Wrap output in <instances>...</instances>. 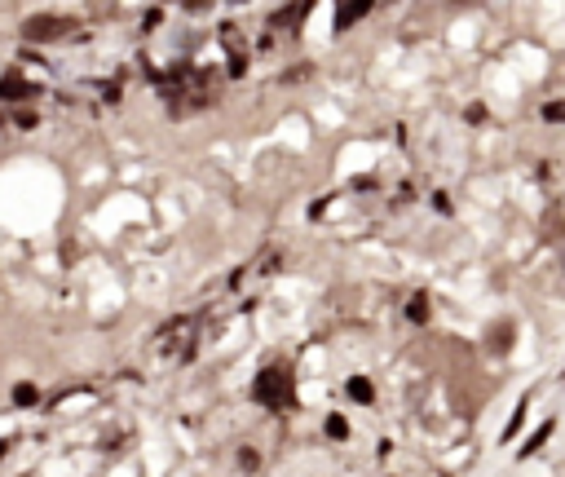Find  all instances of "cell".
<instances>
[{
    "label": "cell",
    "instance_id": "4",
    "mask_svg": "<svg viewBox=\"0 0 565 477\" xmlns=\"http://www.w3.org/2000/svg\"><path fill=\"white\" fill-rule=\"evenodd\" d=\"M345 393H349V398L358 402V407H371V402H376V389H371V380H367V376H349Z\"/></svg>",
    "mask_w": 565,
    "mask_h": 477
},
{
    "label": "cell",
    "instance_id": "2",
    "mask_svg": "<svg viewBox=\"0 0 565 477\" xmlns=\"http://www.w3.org/2000/svg\"><path fill=\"white\" fill-rule=\"evenodd\" d=\"M371 9H376L371 0H358V5H340V9H336V31H349L354 22H363V18L371 14Z\"/></svg>",
    "mask_w": 565,
    "mask_h": 477
},
{
    "label": "cell",
    "instance_id": "9",
    "mask_svg": "<svg viewBox=\"0 0 565 477\" xmlns=\"http://www.w3.org/2000/svg\"><path fill=\"white\" fill-rule=\"evenodd\" d=\"M544 119L548 124H565V102H544Z\"/></svg>",
    "mask_w": 565,
    "mask_h": 477
},
{
    "label": "cell",
    "instance_id": "7",
    "mask_svg": "<svg viewBox=\"0 0 565 477\" xmlns=\"http://www.w3.org/2000/svg\"><path fill=\"white\" fill-rule=\"evenodd\" d=\"M309 5H287V9H274L270 14V27H296V18H305Z\"/></svg>",
    "mask_w": 565,
    "mask_h": 477
},
{
    "label": "cell",
    "instance_id": "8",
    "mask_svg": "<svg viewBox=\"0 0 565 477\" xmlns=\"http://www.w3.org/2000/svg\"><path fill=\"white\" fill-rule=\"evenodd\" d=\"M525 411H530V393H521V398H516V411H512V420H508V428H503V442H512V437H516V428H521V420H525Z\"/></svg>",
    "mask_w": 565,
    "mask_h": 477
},
{
    "label": "cell",
    "instance_id": "3",
    "mask_svg": "<svg viewBox=\"0 0 565 477\" xmlns=\"http://www.w3.org/2000/svg\"><path fill=\"white\" fill-rule=\"evenodd\" d=\"M552 433H557V420H544V424H539V428H534V433H530V437H525V446H521V451H516V456H521V460H530V456H534V451H544V442H548V437H552Z\"/></svg>",
    "mask_w": 565,
    "mask_h": 477
},
{
    "label": "cell",
    "instance_id": "1",
    "mask_svg": "<svg viewBox=\"0 0 565 477\" xmlns=\"http://www.w3.org/2000/svg\"><path fill=\"white\" fill-rule=\"evenodd\" d=\"M252 398L266 402L270 411L292 407V376H287V367H266V372L257 376V385H252Z\"/></svg>",
    "mask_w": 565,
    "mask_h": 477
},
{
    "label": "cell",
    "instance_id": "12",
    "mask_svg": "<svg viewBox=\"0 0 565 477\" xmlns=\"http://www.w3.org/2000/svg\"><path fill=\"white\" fill-rule=\"evenodd\" d=\"M482 119H486V106L473 102V106H468V124H482Z\"/></svg>",
    "mask_w": 565,
    "mask_h": 477
},
{
    "label": "cell",
    "instance_id": "11",
    "mask_svg": "<svg viewBox=\"0 0 565 477\" xmlns=\"http://www.w3.org/2000/svg\"><path fill=\"white\" fill-rule=\"evenodd\" d=\"M238 464H243V469H257V464H261V456H257L252 446H243V451H238Z\"/></svg>",
    "mask_w": 565,
    "mask_h": 477
},
{
    "label": "cell",
    "instance_id": "5",
    "mask_svg": "<svg viewBox=\"0 0 565 477\" xmlns=\"http://www.w3.org/2000/svg\"><path fill=\"white\" fill-rule=\"evenodd\" d=\"M322 433H327L331 442H349V437H354V428H349V420H345L340 411H331L327 420H322Z\"/></svg>",
    "mask_w": 565,
    "mask_h": 477
},
{
    "label": "cell",
    "instance_id": "6",
    "mask_svg": "<svg viewBox=\"0 0 565 477\" xmlns=\"http://www.w3.org/2000/svg\"><path fill=\"white\" fill-rule=\"evenodd\" d=\"M406 318L411 323H428L433 318V305H428V292H415L411 301H406Z\"/></svg>",
    "mask_w": 565,
    "mask_h": 477
},
{
    "label": "cell",
    "instance_id": "10",
    "mask_svg": "<svg viewBox=\"0 0 565 477\" xmlns=\"http://www.w3.org/2000/svg\"><path fill=\"white\" fill-rule=\"evenodd\" d=\"M428 199H433V208H437L442 217H451V212H455V204H451V195H446V190H433Z\"/></svg>",
    "mask_w": 565,
    "mask_h": 477
}]
</instances>
